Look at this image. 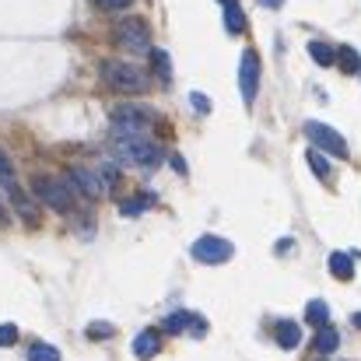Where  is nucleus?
Listing matches in <instances>:
<instances>
[{
  "mask_svg": "<svg viewBox=\"0 0 361 361\" xmlns=\"http://www.w3.org/2000/svg\"><path fill=\"white\" fill-rule=\"evenodd\" d=\"M277 344H281L284 351H295V348L302 344V330H298V323H291V319L277 323Z\"/></svg>",
  "mask_w": 361,
  "mask_h": 361,
  "instance_id": "f8f14e48",
  "label": "nucleus"
},
{
  "mask_svg": "<svg viewBox=\"0 0 361 361\" xmlns=\"http://www.w3.org/2000/svg\"><path fill=\"white\" fill-rule=\"evenodd\" d=\"M144 207H147V200H144V197H140V200H123L120 214H123V218H133V214H140Z\"/></svg>",
  "mask_w": 361,
  "mask_h": 361,
  "instance_id": "b1692460",
  "label": "nucleus"
},
{
  "mask_svg": "<svg viewBox=\"0 0 361 361\" xmlns=\"http://www.w3.org/2000/svg\"><path fill=\"white\" fill-rule=\"evenodd\" d=\"M256 88H259V56L252 49L242 53V63H239V92H242V102L252 106L256 102Z\"/></svg>",
  "mask_w": 361,
  "mask_h": 361,
  "instance_id": "1a4fd4ad",
  "label": "nucleus"
},
{
  "mask_svg": "<svg viewBox=\"0 0 361 361\" xmlns=\"http://www.w3.org/2000/svg\"><path fill=\"white\" fill-rule=\"evenodd\" d=\"M14 341H18V326L4 323V326H0V348H11Z\"/></svg>",
  "mask_w": 361,
  "mask_h": 361,
  "instance_id": "bb28decb",
  "label": "nucleus"
},
{
  "mask_svg": "<svg viewBox=\"0 0 361 361\" xmlns=\"http://www.w3.org/2000/svg\"><path fill=\"white\" fill-rule=\"evenodd\" d=\"M190 334H193V337H204V334H207V319L193 316V319H190Z\"/></svg>",
  "mask_w": 361,
  "mask_h": 361,
  "instance_id": "c85d7f7f",
  "label": "nucleus"
},
{
  "mask_svg": "<svg viewBox=\"0 0 361 361\" xmlns=\"http://www.w3.org/2000/svg\"><path fill=\"white\" fill-rule=\"evenodd\" d=\"M158 351H161V337H158L154 330H144V334L133 337V355H137V358L147 361V358H154Z\"/></svg>",
  "mask_w": 361,
  "mask_h": 361,
  "instance_id": "9b49d317",
  "label": "nucleus"
},
{
  "mask_svg": "<svg viewBox=\"0 0 361 361\" xmlns=\"http://www.w3.org/2000/svg\"><path fill=\"white\" fill-rule=\"evenodd\" d=\"M330 274H334L337 281H351V274H355V259H351L348 252H330Z\"/></svg>",
  "mask_w": 361,
  "mask_h": 361,
  "instance_id": "ddd939ff",
  "label": "nucleus"
},
{
  "mask_svg": "<svg viewBox=\"0 0 361 361\" xmlns=\"http://www.w3.org/2000/svg\"><path fill=\"white\" fill-rule=\"evenodd\" d=\"M305 161H309V169H312L323 183H330V179H334V172H330V165H326V154H323L319 147H312V151L305 154Z\"/></svg>",
  "mask_w": 361,
  "mask_h": 361,
  "instance_id": "dca6fc26",
  "label": "nucleus"
},
{
  "mask_svg": "<svg viewBox=\"0 0 361 361\" xmlns=\"http://www.w3.org/2000/svg\"><path fill=\"white\" fill-rule=\"evenodd\" d=\"M99 176L106 179V186H113V183L120 179V169H116L113 161H99Z\"/></svg>",
  "mask_w": 361,
  "mask_h": 361,
  "instance_id": "393cba45",
  "label": "nucleus"
},
{
  "mask_svg": "<svg viewBox=\"0 0 361 361\" xmlns=\"http://www.w3.org/2000/svg\"><path fill=\"white\" fill-rule=\"evenodd\" d=\"M259 4H263V7H281L284 0H259Z\"/></svg>",
  "mask_w": 361,
  "mask_h": 361,
  "instance_id": "c756f323",
  "label": "nucleus"
},
{
  "mask_svg": "<svg viewBox=\"0 0 361 361\" xmlns=\"http://www.w3.org/2000/svg\"><path fill=\"white\" fill-rule=\"evenodd\" d=\"M151 63H154V74L161 78V85H169L172 81V60H169V53L165 49H151Z\"/></svg>",
  "mask_w": 361,
  "mask_h": 361,
  "instance_id": "f3484780",
  "label": "nucleus"
},
{
  "mask_svg": "<svg viewBox=\"0 0 361 361\" xmlns=\"http://www.w3.org/2000/svg\"><path fill=\"white\" fill-rule=\"evenodd\" d=\"M193 259H200V263H228L232 259V252H235V245L228 239H221V235H200V239L193 242Z\"/></svg>",
  "mask_w": 361,
  "mask_h": 361,
  "instance_id": "6e6552de",
  "label": "nucleus"
},
{
  "mask_svg": "<svg viewBox=\"0 0 361 361\" xmlns=\"http://www.w3.org/2000/svg\"><path fill=\"white\" fill-rule=\"evenodd\" d=\"M305 137H309L319 151H326V154H334V158H348V144H344V137H341L334 126L309 120L305 123Z\"/></svg>",
  "mask_w": 361,
  "mask_h": 361,
  "instance_id": "0eeeda50",
  "label": "nucleus"
},
{
  "mask_svg": "<svg viewBox=\"0 0 361 361\" xmlns=\"http://www.w3.org/2000/svg\"><path fill=\"white\" fill-rule=\"evenodd\" d=\"M32 190L39 193V200L60 214H71L74 211V193H71V183L63 179H53V176H35L32 179Z\"/></svg>",
  "mask_w": 361,
  "mask_h": 361,
  "instance_id": "20e7f679",
  "label": "nucleus"
},
{
  "mask_svg": "<svg viewBox=\"0 0 361 361\" xmlns=\"http://www.w3.org/2000/svg\"><path fill=\"white\" fill-rule=\"evenodd\" d=\"M67 183L74 186V190H81L85 197H102L109 186H106V179L95 172V169H85V165H71V172H67Z\"/></svg>",
  "mask_w": 361,
  "mask_h": 361,
  "instance_id": "9d476101",
  "label": "nucleus"
},
{
  "mask_svg": "<svg viewBox=\"0 0 361 361\" xmlns=\"http://www.w3.org/2000/svg\"><path fill=\"white\" fill-rule=\"evenodd\" d=\"M190 106H193L200 116H207V113H211V99H207V95H200V92H193V95H190Z\"/></svg>",
  "mask_w": 361,
  "mask_h": 361,
  "instance_id": "a878e982",
  "label": "nucleus"
},
{
  "mask_svg": "<svg viewBox=\"0 0 361 361\" xmlns=\"http://www.w3.org/2000/svg\"><path fill=\"white\" fill-rule=\"evenodd\" d=\"M7 221V211H4V200H0V225Z\"/></svg>",
  "mask_w": 361,
  "mask_h": 361,
  "instance_id": "7c9ffc66",
  "label": "nucleus"
},
{
  "mask_svg": "<svg viewBox=\"0 0 361 361\" xmlns=\"http://www.w3.org/2000/svg\"><path fill=\"white\" fill-rule=\"evenodd\" d=\"M28 361H60V351L53 344H32L28 348Z\"/></svg>",
  "mask_w": 361,
  "mask_h": 361,
  "instance_id": "4be33fe9",
  "label": "nucleus"
},
{
  "mask_svg": "<svg viewBox=\"0 0 361 361\" xmlns=\"http://www.w3.org/2000/svg\"><path fill=\"white\" fill-rule=\"evenodd\" d=\"M154 109L147 106H120L113 109V137H137V133H151L154 126Z\"/></svg>",
  "mask_w": 361,
  "mask_h": 361,
  "instance_id": "7ed1b4c3",
  "label": "nucleus"
},
{
  "mask_svg": "<svg viewBox=\"0 0 361 361\" xmlns=\"http://www.w3.org/2000/svg\"><path fill=\"white\" fill-rule=\"evenodd\" d=\"M218 4H225V7H228V4H239V0H218Z\"/></svg>",
  "mask_w": 361,
  "mask_h": 361,
  "instance_id": "473e14b6",
  "label": "nucleus"
},
{
  "mask_svg": "<svg viewBox=\"0 0 361 361\" xmlns=\"http://www.w3.org/2000/svg\"><path fill=\"white\" fill-rule=\"evenodd\" d=\"M351 323H355V326H361V312H355V316H351Z\"/></svg>",
  "mask_w": 361,
  "mask_h": 361,
  "instance_id": "2f4dec72",
  "label": "nucleus"
},
{
  "mask_svg": "<svg viewBox=\"0 0 361 361\" xmlns=\"http://www.w3.org/2000/svg\"><path fill=\"white\" fill-rule=\"evenodd\" d=\"M92 341H109L113 334H116V326L113 323H102V319H95V323H88V330H85Z\"/></svg>",
  "mask_w": 361,
  "mask_h": 361,
  "instance_id": "5701e85b",
  "label": "nucleus"
},
{
  "mask_svg": "<svg viewBox=\"0 0 361 361\" xmlns=\"http://www.w3.org/2000/svg\"><path fill=\"white\" fill-rule=\"evenodd\" d=\"M337 348H341V334H337L330 323L319 326V334H316V351H319V355H334Z\"/></svg>",
  "mask_w": 361,
  "mask_h": 361,
  "instance_id": "4468645a",
  "label": "nucleus"
},
{
  "mask_svg": "<svg viewBox=\"0 0 361 361\" xmlns=\"http://www.w3.org/2000/svg\"><path fill=\"white\" fill-rule=\"evenodd\" d=\"M337 63H341L344 74H358L361 71V56L351 49V46H341V49H337Z\"/></svg>",
  "mask_w": 361,
  "mask_h": 361,
  "instance_id": "a211bd4d",
  "label": "nucleus"
},
{
  "mask_svg": "<svg viewBox=\"0 0 361 361\" xmlns=\"http://www.w3.org/2000/svg\"><path fill=\"white\" fill-rule=\"evenodd\" d=\"M309 56H312L319 67H334V63H337V49L326 46V42H309Z\"/></svg>",
  "mask_w": 361,
  "mask_h": 361,
  "instance_id": "2eb2a0df",
  "label": "nucleus"
},
{
  "mask_svg": "<svg viewBox=\"0 0 361 361\" xmlns=\"http://www.w3.org/2000/svg\"><path fill=\"white\" fill-rule=\"evenodd\" d=\"M102 11H123V7H130L133 0H95Z\"/></svg>",
  "mask_w": 361,
  "mask_h": 361,
  "instance_id": "cd10ccee",
  "label": "nucleus"
},
{
  "mask_svg": "<svg viewBox=\"0 0 361 361\" xmlns=\"http://www.w3.org/2000/svg\"><path fill=\"white\" fill-rule=\"evenodd\" d=\"M225 28H228L232 35H239L242 28H245V14L239 11V4H228V7H225Z\"/></svg>",
  "mask_w": 361,
  "mask_h": 361,
  "instance_id": "412c9836",
  "label": "nucleus"
},
{
  "mask_svg": "<svg viewBox=\"0 0 361 361\" xmlns=\"http://www.w3.org/2000/svg\"><path fill=\"white\" fill-rule=\"evenodd\" d=\"M113 154L126 161V165H140V169H154L161 161V147L147 137V133H137V137H113Z\"/></svg>",
  "mask_w": 361,
  "mask_h": 361,
  "instance_id": "f257e3e1",
  "label": "nucleus"
},
{
  "mask_svg": "<svg viewBox=\"0 0 361 361\" xmlns=\"http://www.w3.org/2000/svg\"><path fill=\"white\" fill-rule=\"evenodd\" d=\"M323 361H330V358H323Z\"/></svg>",
  "mask_w": 361,
  "mask_h": 361,
  "instance_id": "72a5a7b5",
  "label": "nucleus"
},
{
  "mask_svg": "<svg viewBox=\"0 0 361 361\" xmlns=\"http://www.w3.org/2000/svg\"><path fill=\"white\" fill-rule=\"evenodd\" d=\"M0 190L11 197V204H14V211L25 218V221H35L39 214H35V204L28 200V193L21 190V183H18V176H14V165H11V158L0 151Z\"/></svg>",
  "mask_w": 361,
  "mask_h": 361,
  "instance_id": "39448f33",
  "label": "nucleus"
},
{
  "mask_svg": "<svg viewBox=\"0 0 361 361\" xmlns=\"http://www.w3.org/2000/svg\"><path fill=\"white\" fill-rule=\"evenodd\" d=\"M116 46L126 49V53H151V32L140 18H123L116 25Z\"/></svg>",
  "mask_w": 361,
  "mask_h": 361,
  "instance_id": "423d86ee",
  "label": "nucleus"
},
{
  "mask_svg": "<svg viewBox=\"0 0 361 361\" xmlns=\"http://www.w3.org/2000/svg\"><path fill=\"white\" fill-rule=\"evenodd\" d=\"M102 81L113 88V92H123V95H140L147 92V74L133 63H123V60H106L102 63Z\"/></svg>",
  "mask_w": 361,
  "mask_h": 361,
  "instance_id": "f03ea898",
  "label": "nucleus"
},
{
  "mask_svg": "<svg viewBox=\"0 0 361 361\" xmlns=\"http://www.w3.org/2000/svg\"><path fill=\"white\" fill-rule=\"evenodd\" d=\"M190 319H193V312H172V316L161 323V330H169V334H186V330H190Z\"/></svg>",
  "mask_w": 361,
  "mask_h": 361,
  "instance_id": "aec40b11",
  "label": "nucleus"
},
{
  "mask_svg": "<svg viewBox=\"0 0 361 361\" xmlns=\"http://www.w3.org/2000/svg\"><path fill=\"white\" fill-rule=\"evenodd\" d=\"M305 319H309L312 326H326V323H330V305H326V302H319V298H316V302H309Z\"/></svg>",
  "mask_w": 361,
  "mask_h": 361,
  "instance_id": "6ab92c4d",
  "label": "nucleus"
}]
</instances>
